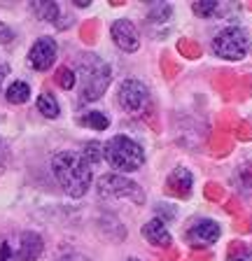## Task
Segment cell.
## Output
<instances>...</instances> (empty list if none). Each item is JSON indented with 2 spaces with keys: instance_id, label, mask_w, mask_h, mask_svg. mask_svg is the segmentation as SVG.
I'll list each match as a JSON object with an SVG mask.
<instances>
[{
  "instance_id": "obj_11",
  "label": "cell",
  "mask_w": 252,
  "mask_h": 261,
  "mask_svg": "<svg viewBox=\"0 0 252 261\" xmlns=\"http://www.w3.org/2000/svg\"><path fill=\"white\" fill-rule=\"evenodd\" d=\"M166 187H168L170 194L180 196V198H187L192 194V173L187 168H175L166 179Z\"/></svg>"
},
{
  "instance_id": "obj_19",
  "label": "cell",
  "mask_w": 252,
  "mask_h": 261,
  "mask_svg": "<svg viewBox=\"0 0 252 261\" xmlns=\"http://www.w3.org/2000/svg\"><path fill=\"white\" fill-rule=\"evenodd\" d=\"M192 10L196 12L198 16H213L215 12L219 10V3H215V0H201V3H194Z\"/></svg>"
},
{
  "instance_id": "obj_17",
  "label": "cell",
  "mask_w": 252,
  "mask_h": 261,
  "mask_svg": "<svg viewBox=\"0 0 252 261\" xmlns=\"http://www.w3.org/2000/svg\"><path fill=\"white\" fill-rule=\"evenodd\" d=\"M82 156L87 159L91 166L100 163V161H103V145H100V142H87V147H84Z\"/></svg>"
},
{
  "instance_id": "obj_8",
  "label": "cell",
  "mask_w": 252,
  "mask_h": 261,
  "mask_svg": "<svg viewBox=\"0 0 252 261\" xmlns=\"http://www.w3.org/2000/svg\"><path fill=\"white\" fill-rule=\"evenodd\" d=\"M219 224L213 219H198L194 226H189L187 231V240L194 245V247H208V245L217 243L219 238Z\"/></svg>"
},
{
  "instance_id": "obj_22",
  "label": "cell",
  "mask_w": 252,
  "mask_h": 261,
  "mask_svg": "<svg viewBox=\"0 0 252 261\" xmlns=\"http://www.w3.org/2000/svg\"><path fill=\"white\" fill-rule=\"evenodd\" d=\"M56 261H91V259H89V256H84V254H77V252H70V254L59 256Z\"/></svg>"
},
{
  "instance_id": "obj_20",
  "label": "cell",
  "mask_w": 252,
  "mask_h": 261,
  "mask_svg": "<svg viewBox=\"0 0 252 261\" xmlns=\"http://www.w3.org/2000/svg\"><path fill=\"white\" fill-rule=\"evenodd\" d=\"M229 261H252V256L247 252V247H243V243H231Z\"/></svg>"
},
{
  "instance_id": "obj_5",
  "label": "cell",
  "mask_w": 252,
  "mask_h": 261,
  "mask_svg": "<svg viewBox=\"0 0 252 261\" xmlns=\"http://www.w3.org/2000/svg\"><path fill=\"white\" fill-rule=\"evenodd\" d=\"M96 187H98V194L105 196V198H131L136 205L145 203L143 189L136 182H131L129 177H124V175H117V173L103 175V177H98Z\"/></svg>"
},
{
  "instance_id": "obj_7",
  "label": "cell",
  "mask_w": 252,
  "mask_h": 261,
  "mask_svg": "<svg viewBox=\"0 0 252 261\" xmlns=\"http://www.w3.org/2000/svg\"><path fill=\"white\" fill-rule=\"evenodd\" d=\"M56 51H59V47H56V42L52 38H40L38 42L31 47V51H28V63H31V68L38 72L42 70H49L52 65H54L56 61Z\"/></svg>"
},
{
  "instance_id": "obj_12",
  "label": "cell",
  "mask_w": 252,
  "mask_h": 261,
  "mask_svg": "<svg viewBox=\"0 0 252 261\" xmlns=\"http://www.w3.org/2000/svg\"><path fill=\"white\" fill-rule=\"evenodd\" d=\"M143 238L147 240L149 245H154V247H168L170 240H173L168 233V228H166V224L161 222V219H152V222L145 224Z\"/></svg>"
},
{
  "instance_id": "obj_25",
  "label": "cell",
  "mask_w": 252,
  "mask_h": 261,
  "mask_svg": "<svg viewBox=\"0 0 252 261\" xmlns=\"http://www.w3.org/2000/svg\"><path fill=\"white\" fill-rule=\"evenodd\" d=\"M77 7H89V0H75Z\"/></svg>"
},
{
  "instance_id": "obj_10",
  "label": "cell",
  "mask_w": 252,
  "mask_h": 261,
  "mask_svg": "<svg viewBox=\"0 0 252 261\" xmlns=\"http://www.w3.org/2000/svg\"><path fill=\"white\" fill-rule=\"evenodd\" d=\"M42 238H40L38 233H31V231H26V233H21V243H19V250L17 254H14V259L17 261H38L40 254H42Z\"/></svg>"
},
{
  "instance_id": "obj_15",
  "label": "cell",
  "mask_w": 252,
  "mask_h": 261,
  "mask_svg": "<svg viewBox=\"0 0 252 261\" xmlns=\"http://www.w3.org/2000/svg\"><path fill=\"white\" fill-rule=\"evenodd\" d=\"M80 124L89 126V128H93V130H105L110 126V119L103 112H87L84 117H80Z\"/></svg>"
},
{
  "instance_id": "obj_1",
  "label": "cell",
  "mask_w": 252,
  "mask_h": 261,
  "mask_svg": "<svg viewBox=\"0 0 252 261\" xmlns=\"http://www.w3.org/2000/svg\"><path fill=\"white\" fill-rule=\"evenodd\" d=\"M52 170L63 191L72 198H82L91 187V163L80 152H56L52 156Z\"/></svg>"
},
{
  "instance_id": "obj_23",
  "label": "cell",
  "mask_w": 252,
  "mask_h": 261,
  "mask_svg": "<svg viewBox=\"0 0 252 261\" xmlns=\"http://www.w3.org/2000/svg\"><path fill=\"white\" fill-rule=\"evenodd\" d=\"M0 261H12V247H10V243H3V245H0Z\"/></svg>"
},
{
  "instance_id": "obj_24",
  "label": "cell",
  "mask_w": 252,
  "mask_h": 261,
  "mask_svg": "<svg viewBox=\"0 0 252 261\" xmlns=\"http://www.w3.org/2000/svg\"><path fill=\"white\" fill-rule=\"evenodd\" d=\"M7 72H10V68H7L5 61H0V84H3V80L7 77Z\"/></svg>"
},
{
  "instance_id": "obj_14",
  "label": "cell",
  "mask_w": 252,
  "mask_h": 261,
  "mask_svg": "<svg viewBox=\"0 0 252 261\" xmlns=\"http://www.w3.org/2000/svg\"><path fill=\"white\" fill-rule=\"evenodd\" d=\"M38 110L47 117V119H56L59 117V103L52 93H40L38 96Z\"/></svg>"
},
{
  "instance_id": "obj_13",
  "label": "cell",
  "mask_w": 252,
  "mask_h": 261,
  "mask_svg": "<svg viewBox=\"0 0 252 261\" xmlns=\"http://www.w3.org/2000/svg\"><path fill=\"white\" fill-rule=\"evenodd\" d=\"M5 96H7V100H10V103L21 105V103H26L28 96H31V87H28L26 82H12L10 87H7Z\"/></svg>"
},
{
  "instance_id": "obj_16",
  "label": "cell",
  "mask_w": 252,
  "mask_h": 261,
  "mask_svg": "<svg viewBox=\"0 0 252 261\" xmlns=\"http://www.w3.org/2000/svg\"><path fill=\"white\" fill-rule=\"evenodd\" d=\"M33 12L42 21H56L59 19V5L56 3H33Z\"/></svg>"
},
{
  "instance_id": "obj_3",
  "label": "cell",
  "mask_w": 252,
  "mask_h": 261,
  "mask_svg": "<svg viewBox=\"0 0 252 261\" xmlns=\"http://www.w3.org/2000/svg\"><path fill=\"white\" fill-rule=\"evenodd\" d=\"M80 80H82V91H80L82 103L96 100L110 87V65L93 54L84 56L80 63Z\"/></svg>"
},
{
  "instance_id": "obj_18",
  "label": "cell",
  "mask_w": 252,
  "mask_h": 261,
  "mask_svg": "<svg viewBox=\"0 0 252 261\" xmlns=\"http://www.w3.org/2000/svg\"><path fill=\"white\" fill-rule=\"evenodd\" d=\"M75 82H77V77H75V72L70 70V68H66V65H63V68H59V70H56V84H59L61 89H72L75 87Z\"/></svg>"
},
{
  "instance_id": "obj_4",
  "label": "cell",
  "mask_w": 252,
  "mask_h": 261,
  "mask_svg": "<svg viewBox=\"0 0 252 261\" xmlns=\"http://www.w3.org/2000/svg\"><path fill=\"white\" fill-rule=\"evenodd\" d=\"M213 51L219 59L226 61H241L250 51V38L243 28L229 26L224 31H219L213 40Z\"/></svg>"
},
{
  "instance_id": "obj_2",
  "label": "cell",
  "mask_w": 252,
  "mask_h": 261,
  "mask_svg": "<svg viewBox=\"0 0 252 261\" xmlns=\"http://www.w3.org/2000/svg\"><path fill=\"white\" fill-rule=\"evenodd\" d=\"M103 159L115 170L133 173V170H138L140 166H143L145 152H143V147L138 145L136 140H131V138L115 136L103 145Z\"/></svg>"
},
{
  "instance_id": "obj_21",
  "label": "cell",
  "mask_w": 252,
  "mask_h": 261,
  "mask_svg": "<svg viewBox=\"0 0 252 261\" xmlns=\"http://www.w3.org/2000/svg\"><path fill=\"white\" fill-rule=\"evenodd\" d=\"M14 40V33H12L10 26H5V23L0 21V44H7Z\"/></svg>"
},
{
  "instance_id": "obj_6",
  "label": "cell",
  "mask_w": 252,
  "mask_h": 261,
  "mask_svg": "<svg viewBox=\"0 0 252 261\" xmlns=\"http://www.w3.org/2000/svg\"><path fill=\"white\" fill-rule=\"evenodd\" d=\"M117 100H119V105L124 108V112L138 117V114H143L145 110H147V105H149V91H147V87H145L143 82L126 80L124 84L119 87Z\"/></svg>"
},
{
  "instance_id": "obj_9",
  "label": "cell",
  "mask_w": 252,
  "mask_h": 261,
  "mask_svg": "<svg viewBox=\"0 0 252 261\" xmlns=\"http://www.w3.org/2000/svg\"><path fill=\"white\" fill-rule=\"evenodd\" d=\"M110 33H112V40L117 42V47L124 49V51H136L140 47V35L129 19H117Z\"/></svg>"
},
{
  "instance_id": "obj_26",
  "label": "cell",
  "mask_w": 252,
  "mask_h": 261,
  "mask_svg": "<svg viewBox=\"0 0 252 261\" xmlns=\"http://www.w3.org/2000/svg\"><path fill=\"white\" fill-rule=\"evenodd\" d=\"M126 261H140V259H126Z\"/></svg>"
}]
</instances>
